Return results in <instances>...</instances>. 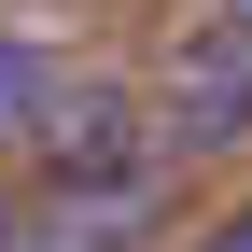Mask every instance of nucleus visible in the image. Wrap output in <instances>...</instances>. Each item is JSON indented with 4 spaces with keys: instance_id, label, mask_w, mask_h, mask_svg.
<instances>
[{
    "instance_id": "nucleus-1",
    "label": "nucleus",
    "mask_w": 252,
    "mask_h": 252,
    "mask_svg": "<svg viewBox=\"0 0 252 252\" xmlns=\"http://www.w3.org/2000/svg\"><path fill=\"white\" fill-rule=\"evenodd\" d=\"M168 126L182 140H252V28H210L168 70Z\"/></svg>"
},
{
    "instance_id": "nucleus-2",
    "label": "nucleus",
    "mask_w": 252,
    "mask_h": 252,
    "mask_svg": "<svg viewBox=\"0 0 252 252\" xmlns=\"http://www.w3.org/2000/svg\"><path fill=\"white\" fill-rule=\"evenodd\" d=\"M42 154H56V182H126L140 168V112L126 98H84L70 126H42Z\"/></svg>"
},
{
    "instance_id": "nucleus-3",
    "label": "nucleus",
    "mask_w": 252,
    "mask_h": 252,
    "mask_svg": "<svg viewBox=\"0 0 252 252\" xmlns=\"http://www.w3.org/2000/svg\"><path fill=\"white\" fill-rule=\"evenodd\" d=\"M42 126H56V56L0 28V154H14V140H42Z\"/></svg>"
},
{
    "instance_id": "nucleus-4",
    "label": "nucleus",
    "mask_w": 252,
    "mask_h": 252,
    "mask_svg": "<svg viewBox=\"0 0 252 252\" xmlns=\"http://www.w3.org/2000/svg\"><path fill=\"white\" fill-rule=\"evenodd\" d=\"M210 252H252V210H238V224H224V238H210Z\"/></svg>"
},
{
    "instance_id": "nucleus-5",
    "label": "nucleus",
    "mask_w": 252,
    "mask_h": 252,
    "mask_svg": "<svg viewBox=\"0 0 252 252\" xmlns=\"http://www.w3.org/2000/svg\"><path fill=\"white\" fill-rule=\"evenodd\" d=\"M224 28H252V0H224Z\"/></svg>"
}]
</instances>
